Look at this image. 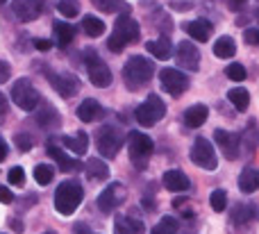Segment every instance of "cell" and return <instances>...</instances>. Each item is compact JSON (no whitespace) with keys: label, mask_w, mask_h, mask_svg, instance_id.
<instances>
[{"label":"cell","mask_w":259,"mask_h":234,"mask_svg":"<svg viewBox=\"0 0 259 234\" xmlns=\"http://www.w3.org/2000/svg\"><path fill=\"white\" fill-rule=\"evenodd\" d=\"M139 36H141L139 23L134 21L132 16H127V14H121V16L116 18V23H114L112 34L107 36V48L112 50V53H121L127 43L139 41Z\"/></svg>","instance_id":"6da1fadb"},{"label":"cell","mask_w":259,"mask_h":234,"mask_svg":"<svg viewBox=\"0 0 259 234\" xmlns=\"http://www.w3.org/2000/svg\"><path fill=\"white\" fill-rule=\"evenodd\" d=\"M152 73H155V64L148 57H143V55H134V57H130L125 62V66H123V80H125L127 89L137 91L141 84L150 82Z\"/></svg>","instance_id":"7a4b0ae2"},{"label":"cell","mask_w":259,"mask_h":234,"mask_svg":"<svg viewBox=\"0 0 259 234\" xmlns=\"http://www.w3.org/2000/svg\"><path fill=\"white\" fill-rule=\"evenodd\" d=\"M82 196H84V191H82V186L77 184L75 180L62 182V184L57 186V191H55V209H57L62 216H71V214L80 207Z\"/></svg>","instance_id":"3957f363"},{"label":"cell","mask_w":259,"mask_h":234,"mask_svg":"<svg viewBox=\"0 0 259 234\" xmlns=\"http://www.w3.org/2000/svg\"><path fill=\"white\" fill-rule=\"evenodd\" d=\"M12 100L16 103L18 109H23V112H34V109L41 105L39 91L34 89V84H32L27 77H18V80L12 84Z\"/></svg>","instance_id":"277c9868"},{"label":"cell","mask_w":259,"mask_h":234,"mask_svg":"<svg viewBox=\"0 0 259 234\" xmlns=\"http://www.w3.org/2000/svg\"><path fill=\"white\" fill-rule=\"evenodd\" d=\"M152 150H155V144L148 134H143V132H130L127 134V153L137 168L148 166V157L152 155Z\"/></svg>","instance_id":"5b68a950"},{"label":"cell","mask_w":259,"mask_h":234,"mask_svg":"<svg viewBox=\"0 0 259 234\" xmlns=\"http://www.w3.org/2000/svg\"><path fill=\"white\" fill-rule=\"evenodd\" d=\"M164 116H166V105L157 93H150L146 98V103H141L137 107V112H134V118H137V123L141 127L157 125V121H161Z\"/></svg>","instance_id":"8992f818"},{"label":"cell","mask_w":259,"mask_h":234,"mask_svg":"<svg viewBox=\"0 0 259 234\" xmlns=\"http://www.w3.org/2000/svg\"><path fill=\"white\" fill-rule=\"evenodd\" d=\"M123 144H125V139L114 125H103L96 132V148L103 157H116L121 153Z\"/></svg>","instance_id":"52a82bcc"},{"label":"cell","mask_w":259,"mask_h":234,"mask_svg":"<svg viewBox=\"0 0 259 234\" xmlns=\"http://www.w3.org/2000/svg\"><path fill=\"white\" fill-rule=\"evenodd\" d=\"M191 162L196 164V166L205 168V171H216V166H219V157H216V150H214V146H211L209 139L198 136V139L193 141Z\"/></svg>","instance_id":"ba28073f"},{"label":"cell","mask_w":259,"mask_h":234,"mask_svg":"<svg viewBox=\"0 0 259 234\" xmlns=\"http://www.w3.org/2000/svg\"><path fill=\"white\" fill-rule=\"evenodd\" d=\"M84 68H87V73H89V80H91V84H94V86L105 89V86L112 84V71H109V66L94 53V50H89V53H87Z\"/></svg>","instance_id":"9c48e42d"},{"label":"cell","mask_w":259,"mask_h":234,"mask_svg":"<svg viewBox=\"0 0 259 234\" xmlns=\"http://www.w3.org/2000/svg\"><path fill=\"white\" fill-rule=\"evenodd\" d=\"M125 198H127L125 186H123L121 182H112V184H107V189L98 196L96 203H98V209L103 214H112L114 209H118L123 203H125Z\"/></svg>","instance_id":"30bf717a"},{"label":"cell","mask_w":259,"mask_h":234,"mask_svg":"<svg viewBox=\"0 0 259 234\" xmlns=\"http://www.w3.org/2000/svg\"><path fill=\"white\" fill-rule=\"evenodd\" d=\"M159 84H161V89L166 91V93H170V96H182L184 91L189 89V77L184 75L182 71H178V68H164V71L159 73Z\"/></svg>","instance_id":"8fae6325"},{"label":"cell","mask_w":259,"mask_h":234,"mask_svg":"<svg viewBox=\"0 0 259 234\" xmlns=\"http://www.w3.org/2000/svg\"><path fill=\"white\" fill-rule=\"evenodd\" d=\"M48 80L62 98H73L80 91V80L73 73H48Z\"/></svg>","instance_id":"7c38bea8"},{"label":"cell","mask_w":259,"mask_h":234,"mask_svg":"<svg viewBox=\"0 0 259 234\" xmlns=\"http://www.w3.org/2000/svg\"><path fill=\"white\" fill-rule=\"evenodd\" d=\"M175 59H178V66L187 68V71L200 68V50L191 41H180L178 48H175Z\"/></svg>","instance_id":"4fadbf2b"},{"label":"cell","mask_w":259,"mask_h":234,"mask_svg":"<svg viewBox=\"0 0 259 234\" xmlns=\"http://www.w3.org/2000/svg\"><path fill=\"white\" fill-rule=\"evenodd\" d=\"M214 139H216V146L221 148V153L225 155L228 159H237L239 157V136L234 132H228V130H216L214 132Z\"/></svg>","instance_id":"5bb4252c"},{"label":"cell","mask_w":259,"mask_h":234,"mask_svg":"<svg viewBox=\"0 0 259 234\" xmlns=\"http://www.w3.org/2000/svg\"><path fill=\"white\" fill-rule=\"evenodd\" d=\"M12 12L21 23H30V21H34V18H39L41 0H14Z\"/></svg>","instance_id":"9a60e30c"},{"label":"cell","mask_w":259,"mask_h":234,"mask_svg":"<svg viewBox=\"0 0 259 234\" xmlns=\"http://www.w3.org/2000/svg\"><path fill=\"white\" fill-rule=\"evenodd\" d=\"M184 30H187V34L191 36L193 41L205 43V41H209L211 32H214V25H211L207 18H196V21L187 23V25H184Z\"/></svg>","instance_id":"2e32d148"},{"label":"cell","mask_w":259,"mask_h":234,"mask_svg":"<svg viewBox=\"0 0 259 234\" xmlns=\"http://www.w3.org/2000/svg\"><path fill=\"white\" fill-rule=\"evenodd\" d=\"M103 116H105V107L94 98H87L84 103H80V107H77V118L84 123L100 121Z\"/></svg>","instance_id":"e0dca14e"},{"label":"cell","mask_w":259,"mask_h":234,"mask_svg":"<svg viewBox=\"0 0 259 234\" xmlns=\"http://www.w3.org/2000/svg\"><path fill=\"white\" fill-rule=\"evenodd\" d=\"M161 182H164L166 189H168V191H175V194H180V191H187L189 186H191L189 177L184 175L182 171H178V168H170V171H166L164 177H161Z\"/></svg>","instance_id":"ac0fdd59"},{"label":"cell","mask_w":259,"mask_h":234,"mask_svg":"<svg viewBox=\"0 0 259 234\" xmlns=\"http://www.w3.org/2000/svg\"><path fill=\"white\" fill-rule=\"evenodd\" d=\"M255 218H259L257 205H252V203H239V205H234V209H232V223H237V225H246V223L255 221Z\"/></svg>","instance_id":"d6986e66"},{"label":"cell","mask_w":259,"mask_h":234,"mask_svg":"<svg viewBox=\"0 0 259 234\" xmlns=\"http://www.w3.org/2000/svg\"><path fill=\"white\" fill-rule=\"evenodd\" d=\"M143 230H146L143 221L134 216H116L114 221V234H143Z\"/></svg>","instance_id":"ffe728a7"},{"label":"cell","mask_w":259,"mask_h":234,"mask_svg":"<svg viewBox=\"0 0 259 234\" xmlns=\"http://www.w3.org/2000/svg\"><path fill=\"white\" fill-rule=\"evenodd\" d=\"M207 116H209V107L207 105H191V107L184 112V125L187 127H200L205 125Z\"/></svg>","instance_id":"44dd1931"},{"label":"cell","mask_w":259,"mask_h":234,"mask_svg":"<svg viewBox=\"0 0 259 234\" xmlns=\"http://www.w3.org/2000/svg\"><path fill=\"white\" fill-rule=\"evenodd\" d=\"M239 189L243 191V194H255L259 189V168H243L241 175H239Z\"/></svg>","instance_id":"7402d4cb"},{"label":"cell","mask_w":259,"mask_h":234,"mask_svg":"<svg viewBox=\"0 0 259 234\" xmlns=\"http://www.w3.org/2000/svg\"><path fill=\"white\" fill-rule=\"evenodd\" d=\"M146 48H148V53L157 59H168L170 55H173V43L168 41V36H159V39H155V41H148Z\"/></svg>","instance_id":"603a6c76"},{"label":"cell","mask_w":259,"mask_h":234,"mask_svg":"<svg viewBox=\"0 0 259 234\" xmlns=\"http://www.w3.org/2000/svg\"><path fill=\"white\" fill-rule=\"evenodd\" d=\"M234 53H237V41L232 39V36H219L214 43V55L219 59H230L234 57Z\"/></svg>","instance_id":"cb8c5ba5"},{"label":"cell","mask_w":259,"mask_h":234,"mask_svg":"<svg viewBox=\"0 0 259 234\" xmlns=\"http://www.w3.org/2000/svg\"><path fill=\"white\" fill-rule=\"evenodd\" d=\"M228 100L234 105L237 112H246V109L250 107V93H248V89H243V86H234V89H230Z\"/></svg>","instance_id":"d4e9b609"},{"label":"cell","mask_w":259,"mask_h":234,"mask_svg":"<svg viewBox=\"0 0 259 234\" xmlns=\"http://www.w3.org/2000/svg\"><path fill=\"white\" fill-rule=\"evenodd\" d=\"M36 121H39L41 127H57L59 123H62V118H59V112L53 105H44V107L36 112Z\"/></svg>","instance_id":"484cf974"},{"label":"cell","mask_w":259,"mask_h":234,"mask_svg":"<svg viewBox=\"0 0 259 234\" xmlns=\"http://www.w3.org/2000/svg\"><path fill=\"white\" fill-rule=\"evenodd\" d=\"M53 32H55V39H57V45L59 48H66V45H71L73 36H75V30H73V25H68V23H53Z\"/></svg>","instance_id":"4316f807"},{"label":"cell","mask_w":259,"mask_h":234,"mask_svg":"<svg viewBox=\"0 0 259 234\" xmlns=\"http://www.w3.org/2000/svg\"><path fill=\"white\" fill-rule=\"evenodd\" d=\"M87 175H89L91 180H107L109 177L107 162H103L100 157H91L89 162H87Z\"/></svg>","instance_id":"83f0119b"},{"label":"cell","mask_w":259,"mask_h":234,"mask_svg":"<svg viewBox=\"0 0 259 234\" xmlns=\"http://www.w3.org/2000/svg\"><path fill=\"white\" fill-rule=\"evenodd\" d=\"M48 153L53 155V159H55V162H57V166L62 168L64 173H68V171H75V168H77V162H75V159H73V157H68V155L64 153V150H59L57 146H53V144H50V146H48Z\"/></svg>","instance_id":"f1b7e54d"},{"label":"cell","mask_w":259,"mask_h":234,"mask_svg":"<svg viewBox=\"0 0 259 234\" xmlns=\"http://www.w3.org/2000/svg\"><path fill=\"white\" fill-rule=\"evenodd\" d=\"M82 30H84L87 36H91V39H98V36L105 34V23L100 21L98 16H84L82 18Z\"/></svg>","instance_id":"f546056e"},{"label":"cell","mask_w":259,"mask_h":234,"mask_svg":"<svg viewBox=\"0 0 259 234\" xmlns=\"http://www.w3.org/2000/svg\"><path fill=\"white\" fill-rule=\"evenodd\" d=\"M64 146L75 155H84L87 146H89V136H87L84 132H77L75 136H64Z\"/></svg>","instance_id":"4dcf8cb0"},{"label":"cell","mask_w":259,"mask_h":234,"mask_svg":"<svg viewBox=\"0 0 259 234\" xmlns=\"http://www.w3.org/2000/svg\"><path fill=\"white\" fill-rule=\"evenodd\" d=\"M96 9L107 14H116V12H127V3L125 0H91Z\"/></svg>","instance_id":"1f68e13d"},{"label":"cell","mask_w":259,"mask_h":234,"mask_svg":"<svg viewBox=\"0 0 259 234\" xmlns=\"http://www.w3.org/2000/svg\"><path fill=\"white\" fill-rule=\"evenodd\" d=\"M55 177V168L50 164H36L34 166V180L39 182L41 186H48Z\"/></svg>","instance_id":"d6a6232c"},{"label":"cell","mask_w":259,"mask_h":234,"mask_svg":"<svg viewBox=\"0 0 259 234\" xmlns=\"http://www.w3.org/2000/svg\"><path fill=\"white\" fill-rule=\"evenodd\" d=\"M178 230H180L178 221H175L173 216H164L155 227H152L150 234H178Z\"/></svg>","instance_id":"836d02e7"},{"label":"cell","mask_w":259,"mask_h":234,"mask_svg":"<svg viewBox=\"0 0 259 234\" xmlns=\"http://www.w3.org/2000/svg\"><path fill=\"white\" fill-rule=\"evenodd\" d=\"M57 9H59V14H62V16L75 18L77 14H80V0H59Z\"/></svg>","instance_id":"e575fe53"},{"label":"cell","mask_w":259,"mask_h":234,"mask_svg":"<svg viewBox=\"0 0 259 234\" xmlns=\"http://www.w3.org/2000/svg\"><path fill=\"white\" fill-rule=\"evenodd\" d=\"M209 205L214 212H225V207H228V194L223 189H214L209 196Z\"/></svg>","instance_id":"d590c367"},{"label":"cell","mask_w":259,"mask_h":234,"mask_svg":"<svg viewBox=\"0 0 259 234\" xmlns=\"http://www.w3.org/2000/svg\"><path fill=\"white\" fill-rule=\"evenodd\" d=\"M225 75H228L232 82H243L248 73H246V66H243V64H237V62H234V64H230V66L225 68Z\"/></svg>","instance_id":"8d00e7d4"},{"label":"cell","mask_w":259,"mask_h":234,"mask_svg":"<svg viewBox=\"0 0 259 234\" xmlns=\"http://www.w3.org/2000/svg\"><path fill=\"white\" fill-rule=\"evenodd\" d=\"M7 180H9V184H14V186H23L25 184V171H23L21 166H12L7 173Z\"/></svg>","instance_id":"74e56055"},{"label":"cell","mask_w":259,"mask_h":234,"mask_svg":"<svg viewBox=\"0 0 259 234\" xmlns=\"http://www.w3.org/2000/svg\"><path fill=\"white\" fill-rule=\"evenodd\" d=\"M14 144H16V148H18V150L27 153V150H32V146H34V139H32L30 134H25V132H21V134L14 136Z\"/></svg>","instance_id":"f35d334b"},{"label":"cell","mask_w":259,"mask_h":234,"mask_svg":"<svg viewBox=\"0 0 259 234\" xmlns=\"http://www.w3.org/2000/svg\"><path fill=\"white\" fill-rule=\"evenodd\" d=\"M243 41H246L248 45H259V30L257 27H248V30H243Z\"/></svg>","instance_id":"ab89813d"},{"label":"cell","mask_w":259,"mask_h":234,"mask_svg":"<svg viewBox=\"0 0 259 234\" xmlns=\"http://www.w3.org/2000/svg\"><path fill=\"white\" fill-rule=\"evenodd\" d=\"M9 77H12V66H9L5 59H0V84H3V82H7Z\"/></svg>","instance_id":"60d3db41"},{"label":"cell","mask_w":259,"mask_h":234,"mask_svg":"<svg viewBox=\"0 0 259 234\" xmlns=\"http://www.w3.org/2000/svg\"><path fill=\"white\" fill-rule=\"evenodd\" d=\"M0 203L3 205H12L14 203V194L7 189V186H0Z\"/></svg>","instance_id":"b9f144b4"},{"label":"cell","mask_w":259,"mask_h":234,"mask_svg":"<svg viewBox=\"0 0 259 234\" xmlns=\"http://www.w3.org/2000/svg\"><path fill=\"white\" fill-rule=\"evenodd\" d=\"M34 48L41 50V53H46V50L53 48V41H48V39H34Z\"/></svg>","instance_id":"7bdbcfd3"},{"label":"cell","mask_w":259,"mask_h":234,"mask_svg":"<svg viewBox=\"0 0 259 234\" xmlns=\"http://www.w3.org/2000/svg\"><path fill=\"white\" fill-rule=\"evenodd\" d=\"M246 3H248V0H228V7L234 9V12H239V9L246 7Z\"/></svg>","instance_id":"ee69618b"},{"label":"cell","mask_w":259,"mask_h":234,"mask_svg":"<svg viewBox=\"0 0 259 234\" xmlns=\"http://www.w3.org/2000/svg\"><path fill=\"white\" fill-rule=\"evenodd\" d=\"M7 109H9V103H7V96L5 93H0V118L7 114Z\"/></svg>","instance_id":"f6af8a7d"},{"label":"cell","mask_w":259,"mask_h":234,"mask_svg":"<svg viewBox=\"0 0 259 234\" xmlns=\"http://www.w3.org/2000/svg\"><path fill=\"white\" fill-rule=\"evenodd\" d=\"M7 159V144H5V139L0 136V162H5Z\"/></svg>","instance_id":"bcb514c9"},{"label":"cell","mask_w":259,"mask_h":234,"mask_svg":"<svg viewBox=\"0 0 259 234\" xmlns=\"http://www.w3.org/2000/svg\"><path fill=\"white\" fill-rule=\"evenodd\" d=\"M9 225H12L16 232H23V223L21 221H9Z\"/></svg>","instance_id":"7dc6e473"},{"label":"cell","mask_w":259,"mask_h":234,"mask_svg":"<svg viewBox=\"0 0 259 234\" xmlns=\"http://www.w3.org/2000/svg\"><path fill=\"white\" fill-rule=\"evenodd\" d=\"M75 234H84V227H82V225H77V230H75Z\"/></svg>","instance_id":"c3c4849f"},{"label":"cell","mask_w":259,"mask_h":234,"mask_svg":"<svg viewBox=\"0 0 259 234\" xmlns=\"http://www.w3.org/2000/svg\"><path fill=\"white\" fill-rule=\"evenodd\" d=\"M44 234H57V232H53V230H48V232H44Z\"/></svg>","instance_id":"681fc988"},{"label":"cell","mask_w":259,"mask_h":234,"mask_svg":"<svg viewBox=\"0 0 259 234\" xmlns=\"http://www.w3.org/2000/svg\"><path fill=\"white\" fill-rule=\"evenodd\" d=\"M255 16H257V21H259V9H257V12H255Z\"/></svg>","instance_id":"f907efd6"},{"label":"cell","mask_w":259,"mask_h":234,"mask_svg":"<svg viewBox=\"0 0 259 234\" xmlns=\"http://www.w3.org/2000/svg\"><path fill=\"white\" fill-rule=\"evenodd\" d=\"M3 3H7V0H0V5H3Z\"/></svg>","instance_id":"816d5d0a"},{"label":"cell","mask_w":259,"mask_h":234,"mask_svg":"<svg viewBox=\"0 0 259 234\" xmlns=\"http://www.w3.org/2000/svg\"><path fill=\"white\" fill-rule=\"evenodd\" d=\"M0 234H3V232H0Z\"/></svg>","instance_id":"f5cc1de1"}]
</instances>
